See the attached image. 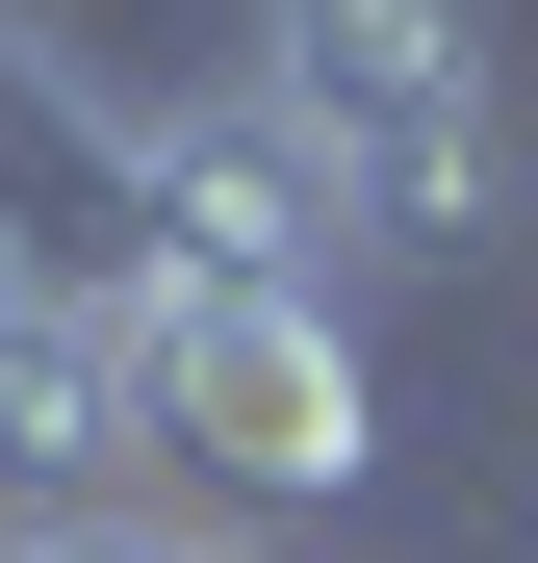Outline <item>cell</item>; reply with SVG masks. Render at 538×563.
Returning a JSON list of instances; mask_svg holds the SVG:
<instances>
[{"instance_id": "6da1fadb", "label": "cell", "mask_w": 538, "mask_h": 563, "mask_svg": "<svg viewBox=\"0 0 538 563\" xmlns=\"http://www.w3.org/2000/svg\"><path fill=\"white\" fill-rule=\"evenodd\" d=\"M256 103L333 179L359 256L462 282L487 206H513V77H487V0H256Z\"/></svg>"}, {"instance_id": "7a4b0ae2", "label": "cell", "mask_w": 538, "mask_h": 563, "mask_svg": "<svg viewBox=\"0 0 538 563\" xmlns=\"http://www.w3.org/2000/svg\"><path fill=\"white\" fill-rule=\"evenodd\" d=\"M154 461H206L231 512H359L385 487V358H359V282H154L129 308Z\"/></svg>"}, {"instance_id": "3957f363", "label": "cell", "mask_w": 538, "mask_h": 563, "mask_svg": "<svg viewBox=\"0 0 538 563\" xmlns=\"http://www.w3.org/2000/svg\"><path fill=\"white\" fill-rule=\"evenodd\" d=\"M103 512H154V385L103 308L0 282V538H103Z\"/></svg>"}, {"instance_id": "277c9868", "label": "cell", "mask_w": 538, "mask_h": 563, "mask_svg": "<svg viewBox=\"0 0 538 563\" xmlns=\"http://www.w3.org/2000/svg\"><path fill=\"white\" fill-rule=\"evenodd\" d=\"M0 282H52V308H103V333L154 308V154L77 103L26 26H0Z\"/></svg>"}, {"instance_id": "5b68a950", "label": "cell", "mask_w": 538, "mask_h": 563, "mask_svg": "<svg viewBox=\"0 0 538 563\" xmlns=\"http://www.w3.org/2000/svg\"><path fill=\"white\" fill-rule=\"evenodd\" d=\"M154 282H359V231L283 154V103H179L154 129Z\"/></svg>"}, {"instance_id": "8992f818", "label": "cell", "mask_w": 538, "mask_h": 563, "mask_svg": "<svg viewBox=\"0 0 538 563\" xmlns=\"http://www.w3.org/2000/svg\"><path fill=\"white\" fill-rule=\"evenodd\" d=\"M26 563H179V512H103V538H26Z\"/></svg>"}, {"instance_id": "52a82bcc", "label": "cell", "mask_w": 538, "mask_h": 563, "mask_svg": "<svg viewBox=\"0 0 538 563\" xmlns=\"http://www.w3.org/2000/svg\"><path fill=\"white\" fill-rule=\"evenodd\" d=\"M0 26H26V52H52V77H77V52H103V0H0Z\"/></svg>"}, {"instance_id": "ba28073f", "label": "cell", "mask_w": 538, "mask_h": 563, "mask_svg": "<svg viewBox=\"0 0 538 563\" xmlns=\"http://www.w3.org/2000/svg\"><path fill=\"white\" fill-rule=\"evenodd\" d=\"M179 563H283V538H231V512H179Z\"/></svg>"}, {"instance_id": "9c48e42d", "label": "cell", "mask_w": 538, "mask_h": 563, "mask_svg": "<svg viewBox=\"0 0 538 563\" xmlns=\"http://www.w3.org/2000/svg\"><path fill=\"white\" fill-rule=\"evenodd\" d=\"M0 563H26V538H0Z\"/></svg>"}]
</instances>
